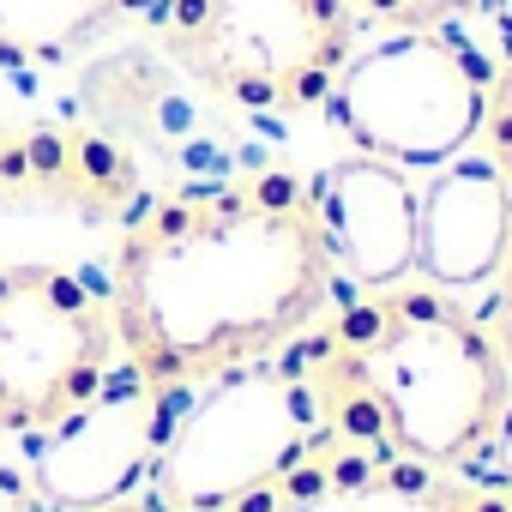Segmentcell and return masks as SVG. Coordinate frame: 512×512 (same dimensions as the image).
<instances>
[{
	"label": "cell",
	"instance_id": "cell-7",
	"mask_svg": "<svg viewBox=\"0 0 512 512\" xmlns=\"http://www.w3.org/2000/svg\"><path fill=\"white\" fill-rule=\"evenodd\" d=\"M181 404H187V386L145 380L127 362V374H109L79 410H67L55 428H43V440L31 452L37 500L55 512H103V506L127 500L151 476Z\"/></svg>",
	"mask_w": 512,
	"mask_h": 512
},
{
	"label": "cell",
	"instance_id": "cell-17",
	"mask_svg": "<svg viewBox=\"0 0 512 512\" xmlns=\"http://www.w3.org/2000/svg\"><path fill=\"white\" fill-rule=\"evenodd\" d=\"M103 512H157V506H127V500H115V506H103Z\"/></svg>",
	"mask_w": 512,
	"mask_h": 512
},
{
	"label": "cell",
	"instance_id": "cell-4",
	"mask_svg": "<svg viewBox=\"0 0 512 512\" xmlns=\"http://www.w3.org/2000/svg\"><path fill=\"white\" fill-rule=\"evenodd\" d=\"M320 446H332V428L302 368H229L211 380V392L181 404L151 464V506L229 512L247 494L278 488Z\"/></svg>",
	"mask_w": 512,
	"mask_h": 512
},
{
	"label": "cell",
	"instance_id": "cell-10",
	"mask_svg": "<svg viewBox=\"0 0 512 512\" xmlns=\"http://www.w3.org/2000/svg\"><path fill=\"white\" fill-rule=\"evenodd\" d=\"M145 0H0V67L67 61Z\"/></svg>",
	"mask_w": 512,
	"mask_h": 512
},
{
	"label": "cell",
	"instance_id": "cell-3",
	"mask_svg": "<svg viewBox=\"0 0 512 512\" xmlns=\"http://www.w3.org/2000/svg\"><path fill=\"white\" fill-rule=\"evenodd\" d=\"M356 43V0H163L157 49L211 103L302 115L332 97Z\"/></svg>",
	"mask_w": 512,
	"mask_h": 512
},
{
	"label": "cell",
	"instance_id": "cell-13",
	"mask_svg": "<svg viewBox=\"0 0 512 512\" xmlns=\"http://www.w3.org/2000/svg\"><path fill=\"white\" fill-rule=\"evenodd\" d=\"M0 512H43L37 488H31L13 464H0Z\"/></svg>",
	"mask_w": 512,
	"mask_h": 512
},
{
	"label": "cell",
	"instance_id": "cell-12",
	"mask_svg": "<svg viewBox=\"0 0 512 512\" xmlns=\"http://www.w3.org/2000/svg\"><path fill=\"white\" fill-rule=\"evenodd\" d=\"M356 7L392 31H446L458 13H476L482 0H356Z\"/></svg>",
	"mask_w": 512,
	"mask_h": 512
},
{
	"label": "cell",
	"instance_id": "cell-6",
	"mask_svg": "<svg viewBox=\"0 0 512 512\" xmlns=\"http://www.w3.org/2000/svg\"><path fill=\"white\" fill-rule=\"evenodd\" d=\"M115 344V314L79 272L7 266L0 272V428H55L109 380Z\"/></svg>",
	"mask_w": 512,
	"mask_h": 512
},
{
	"label": "cell",
	"instance_id": "cell-9",
	"mask_svg": "<svg viewBox=\"0 0 512 512\" xmlns=\"http://www.w3.org/2000/svg\"><path fill=\"white\" fill-rule=\"evenodd\" d=\"M512 241V199L500 169L482 157H452L416 193V272L434 290H470L500 278Z\"/></svg>",
	"mask_w": 512,
	"mask_h": 512
},
{
	"label": "cell",
	"instance_id": "cell-16",
	"mask_svg": "<svg viewBox=\"0 0 512 512\" xmlns=\"http://www.w3.org/2000/svg\"><path fill=\"white\" fill-rule=\"evenodd\" d=\"M482 13H488V19H494L506 37H512V0H482Z\"/></svg>",
	"mask_w": 512,
	"mask_h": 512
},
{
	"label": "cell",
	"instance_id": "cell-5",
	"mask_svg": "<svg viewBox=\"0 0 512 512\" xmlns=\"http://www.w3.org/2000/svg\"><path fill=\"white\" fill-rule=\"evenodd\" d=\"M326 109L356 157L440 169L482 133L488 73L446 31H392L386 43L344 61Z\"/></svg>",
	"mask_w": 512,
	"mask_h": 512
},
{
	"label": "cell",
	"instance_id": "cell-14",
	"mask_svg": "<svg viewBox=\"0 0 512 512\" xmlns=\"http://www.w3.org/2000/svg\"><path fill=\"white\" fill-rule=\"evenodd\" d=\"M488 446H494V470L512 482V404H506V416H500V428H494V440H488Z\"/></svg>",
	"mask_w": 512,
	"mask_h": 512
},
{
	"label": "cell",
	"instance_id": "cell-8",
	"mask_svg": "<svg viewBox=\"0 0 512 512\" xmlns=\"http://www.w3.org/2000/svg\"><path fill=\"white\" fill-rule=\"evenodd\" d=\"M308 205L332 272H344L350 284L398 290L416 272V187L398 163L344 157L314 181Z\"/></svg>",
	"mask_w": 512,
	"mask_h": 512
},
{
	"label": "cell",
	"instance_id": "cell-11",
	"mask_svg": "<svg viewBox=\"0 0 512 512\" xmlns=\"http://www.w3.org/2000/svg\"><path fill=\"white\" fill-rule=\"evenodd\" d=\"M482 133H488V163L500 169L506 181V199H512V61L500 67V79H488V109H482ZM494 344L512 368V241H506V266H500V302H494Z\"/></svg>",
	"mask_w": 512,
	"mask_h": 512
},
{
	"label": "cell",
	"instance_id": "cell-1",
	"mask_svg": "<svg viewBox=\"0 0 512 512\" xmlns=\"http://www.w3.org/2000/svg\"><path fill=\"white\" fill-rule=\"evenodd\" d=\"M332 278L308 193L266 175L151 205L121 241L109 314L145 380L193 386L296 338L326 308Z\"/></svg>",
	"mask_w": 512,
	"mask_h": 512
},
{
	"label": "cell",
	"instance_id": "cell-2",
	"mask_svg": "<svg viewBox=\"0 0 512 512\" xmlns=\"http://www.w3.org/2000/svg\"><path fill=\"white\" fill-rule=\"evenodd\" d=\"M314 374L350 386L368 446H392L422 470L488 446L512 404V368L494 332L434 296H386L362 308L326 344Z\"/></svg>",
	"mask_w": 512,
	"mask_h": 512
},
{
	"label": "cell",
	"instance_id": "cell-15",
	"mask_svg": "<svg viewBox=\"0 0 512 512\" xmlns=\"http://www.w3.org/2000/svg\"><path fill=\"white\" fill-rule=\"evenodd\" d=\"M446 512H512V494H506V500H488V494H446Z\"/></svg>",
	"mask_w": 512,
	"mask_h": 512
}]
</instances>
